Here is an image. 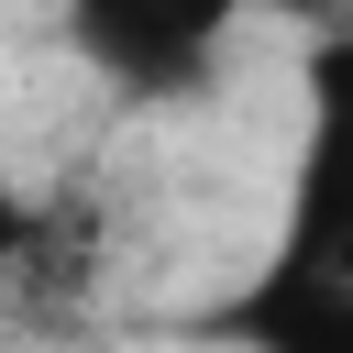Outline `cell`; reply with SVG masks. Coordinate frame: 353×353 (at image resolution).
Segmentation results:
<instances>
[{"instance_id":"obj_1","label":"cell","mask_w":353,"mask_h":353,"mask_svg":"<svg viewBox=\"0 0 353 353\" xmlns=\"http://www.w3.org/2000/svg\"><path fill=\"white\" fill-rule=\"evenodd\" d=\"M188 331L210 353H353V22L309 44V121L265 254Z\"/></svg>"},{"instance_id":"obj_2","label":"cell","mask_w":353,"mask_h":353,"mask_svg":"<svg viewBox=\"0 0 353 353\" xmlns=\"http://www.w3.org/2000/svg\"><path fill=\"white\" fill-rule=\"evenodd\" d=\"M44 11H55L66 55L110 99L176 110V99H199L221 77V55H232V33H243L254 0H44Z\"/></svg>"},{"instance_id":"obj_3","label":"cell","mask_w":353,"mask_h":353,"mask_svg":"<svg viewBox=\"0 0 353 353\" xmlns=\"http://www.w3.org/2000/svg\"><path fill=\"white\" fill-rule=\"evenodd\" d=\"M44 221H55V210H44V199H33V188H11V176H0V276H11V265H33V254H44Z\"/></svg>"}]
</instances>
